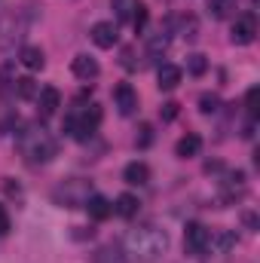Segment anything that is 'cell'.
I'll return each mask as SVG.
<instances>
[{"label": "cell", "mask_w": 260, "mask_h": 263, "mask_svg": "<svg viewBox=\"0 0 260 263\" xmlns=\"http://www.w3.org/2000/svg\"><path fill=\"white\" fill-rule=\"evenodd\" d=\"M138 3H141V0H110V6H114V15H117V22H132V15H135Z\"/></svg>", "instance_id": "obj_21"}, {"label": "cell", "mask_w": 260, "mask_h": 263, "mask_svg": "<svg viewBox=\"0 0 260 263\" xmlns=\"http://www.w3.org/2000/svg\"><path fill=\"white\" fill-rule=\"evenodd\" d=\"M120 40V28L114 22H95L92 25V43L101 46V49H114Z\"/></svg>", "instance_id": "obj_7"}, {"label": "cell", "mask_w": 260, "mask_h": 263, "mask_svg": "<svg viewBox=\"0 0 260 263\" xmlns=\"http://www.w3.org/2000/svg\"><path fill=\"white\" fill-rule=\"evenodd\" d=\"M123 181L132 184V187H144V184L150 181V168H147V162H129V165L123 168Z\"/></svg>", "instance_id": "obj_13"}, {"label": "cell", "mask_w": 260, "mask_h": 263, "mask_svg": "<svg viewBox=\"0 0 260 263\" xmlns=\"http://www.w3.org/2000/svg\"><path fill=\"white\" fill-rule=\"evenodd\" d=\"M257 98H260V89L257 86H251V89H248V95H245V107H248V114H251V120H254V117H257Z\"/></svg>", "instance_id": "obj_25"}, {"label": "cell", "mask_w": 260, "mask_h": 263, "mask_svg": "<svg viewBox=\"0 0 260 263\" xmlns=\"http://www.w3.org/2000/svg\"><path fill=\"white\" fill-rule=\"evenodd\" d=\"M169 248V236L165 230H159L156 223H138L132 227L123 239V251L129 260L138 263H156Z\"/></svg>", "instance_id": "obj_1"}, {"label": "cell", "mask_w": 260, "mask_h": 263, "mask_svg": "<svg viewBox=\"0 0 260 263\" xmlns=\"http://www.w3.org/2000/svg\"><path fill=\"white\" fill-rule=\"evenodd\" d=\"M18 150H22L28 165H46L59 153V144L43 126H28L18 135Z\"/></svg>", "instance_id": "obj_2"}, {"label": "cell", "mask_w": 260, "mask_h": 263, "mask_svg": "<svg viewBox=\"0 0 260 263\" xmlns=\"http://www.w3.org/2000/svg\"><path fill=\"white\" fill-rule=\"evenodd\" d=\"M199 110L208 117V114H217L220 110V95L217 92H202L199 95Z\"/></svg>", "instance_id": "obj_23"}, {"label": "cell", "mask_w": 260, "mask_h": 263, "mask_svg": "<svg viewBox=\"0 0 260 263\" xmlns=\"http://www.w3.org/2000/svg\"><path fill=\"white\" fill-rule=\"evenodd\" d=\"M15 37H22V25L15 15H0V46H9Z\"/></svg>", "instance_id": "obj_14"}, {"label": "cell", "mask_w": 260, "mask_h": 263, "mask_svg": "<svg viewBox=\"0 0 260 263\" xmlns=\"http://www.w3.org/2000/svg\"><path fill=\"white\" fill-rule=\"evenodd\" d=\"M181 77H184V70L178 65H159V70H156V83H159V89H165V92L178 89Z\"/></svg>", "instance_id": "obj_12"}, {"label": "cell", "mask_w": 260, "mask_h": 263, "mask_svg": "<svg viewBox=\"0 0 260 263\" xmlns=\"http://www.w3.org/2000/svg\"><path fill=\"white\" fill-rule=\"evenodd\" d=\"M89 196H92V181L86 178H67L52 190V202L62 208H83Z\"/></svg>", "instance_id": "obj_3"}, {"label": "cell", "mask_w": 260, "mask_h": 263, "mask_svg": "<svg viewBox=\"0 0 260 263\" xmlns=\"http://www.w3.org/2000/svg\"><path fill=\"white\" fill-rule=\"evenodd\" d=\"M205 9L211 18H230L239 9V0H205Z\"/></svg>", "instance_id": "obj_16"}, {"label": "cell", "mask_w": 260, "mask_h": 263, "mask_svg": "<svg viewBox=\"0 0 260 263\" xmlns=\"http://www.w3.org/2000/svg\"><path fill=\"white\" fill-rule=\"evenodd\" d=\"M86 211H89V217L92 220H104V217H110V211H114V202L104 196H98V193H92V196L86 199V205H83Z\"/></svg>", "instance_id": "obj_11"}, {"label": "cell", "mask_w": 260, "mask_h": 263, "mask_svg": "<svg viewBox=\"0 0 260 263\" xmlns=\"http://www.w3.org/2000/svg\"><path fill=\"white\" fill-rule=\"evenodd\" d=\"M9 233V214H6V208L0 205V236H6Z\"/></svg>", "instance_id": "obj_29"}, {"label": "cell", "mask_w": 260, "mask_h": 263, "mask_svg": "<svg viewBox=\"0 0 260 263\" xmlns=\"http://www.w3.org/2000/svg\"><path fill=\"white\" fill-rule=\"evenodd\" d=\"M138 132H141V135L135 138V144H138V147H150V141H153V129H150V126L144 123V126H141Z\"/></svg>", "instance_id": "obj_27"}, {"label": "cell", "mask_w": 260, "mask_h": 263, "mask_svg": "<svg viewBox=\"0 0 260 263\" xmlns=\"http://www.w3.org/2000/svg\"><path fill=\"white\" fill-rule=\"evenodd\" d=\"M114 101H117L120 114L129 117V114H135V107H138V92L132 89L129 83H120V86L114 89Z\"/></svg>", "instance_id": "obj_8"}, {"label": "cell", "mask_w": 260, "mask_h": 263, "mask_svg": "<svg viewBox=\"0 0 260 263\" xmlns=\"http://www.w3.org/2000/svg\"><path fill=\"white\" fill-rule=\"evenodd\" d=\"M187 70H190L193 77H202V73L208 70V62H205V55H199V52H193V55L187 59Z\"/></svg>", "instance_id": "obj_24"}, {"label": "cell", "mask_w": 260, "mask_h": 263, "mask_svg": "<svg viewBox=\"0 0 260 263\" xmlns=\"http://www.w3.org/2000/svg\"><path fill=\"white\" fill-rule=\"evenodd\" d=\"M199 150H202V138H199V135H184V138L178 141V147H175V153H178L181 159L199 156Z\"/></svg>", "instance_id": "obj_18"}, {"label": "cell", "mask_w": 260, "mask_h": 263, "mask_svg": "<svg viewBox=\"0 0 260 263\" xmlns=\"http://www.w3.org/2000/svg\"><path fill=\"white\" fill-rule=\"evenodd\" d=\"M98 126H101V107H98V104H89V107H83L80 114H70L65 120V132L73 135L77 141H89Z\"/></svg>", "instance_id": "obj_4"}, {"label": "cell", "mask_w": 260, "mask_h": 263, "mask_svg": "<svg viewBox=\"0 0 260 263\" xmlns=\"http://www.w3.org/2000/svg\"><path fill=\"white\" fill-rule=\"evenodd\" d=\"M92 263H129V257H126V251L120 245H101L92 254Z\"/></svg>", "instance_id": "obj_15"}, {"label": "cell", "mask_w": 260, "mask_h": 263, "mask_svg": "<svg viewBox=\"0 0 260 263\" xmlns=\"http://www.w3.org/2000/svg\"><path fill=\"white\" fill-rule=\"evenodd\" d=\"M70 70H73V77H80V80H95L98 77V62L92 59V55H86V52H80L73 62H70Z\"/></svg>", "instance_id": "obj_10"}, {"label": "cell", "mask_w": 260, "mask_h": 263, "mask_svg": "<svg viewBox=\"0 0 260 263\" xmlns=\"http://www.w3.org/2000/svg\"><path fill=\"white\" fill-rule=\"evenodd\" d=\"M184 248H187V254H205L208 248H211V230L205 227V223H187V230H184Z\"/></svg>", "instance_id": "obj_5"}, {"label": "cell", "mask_w": 260, "mask_h": 263, "mask_svg": "<svg viewBox=\"0 0 260 263\" xmlns=\"http://www.w3.org/2000/svg\"><path fill=\"white\" fill-rule=\"evenodd\" d=\"M169 43H172L169 31H165V28H159L156 34H150V37H147V52H150V55L156 59V55H162V52L169 49Z\"/></svg>", "instance_id": "obj_19"}, {"label": "cell", "mask_w": 260, "mask_h": 263, "mask_svg": "<svg viewBox=\"0 0 260 263\" xmlns=\"http://www.w3.org/2000/svg\"><path fill=\"white\" fill-rule=\"evenodd\" d=\"M12 92L18 95V98H37V83L31 80V77H22V80H15V86H12Z\"/></svg>", "instance_id": "obj_22"}, {"label": "cell", "mask_w": 260, "mask_h": 263, "mask_svg": "<svg viewBox=\"0 0 260 263\" xmlns=\"http://www.w3.org/2000/svg\"><path fill=\"white\" fill-rule=\"evenodd\" d=\"M37 104H40V114H43V117H52V114L62 107V92H59L55 86H43V89L37 92Z\"/></svg>", "instance_id": "obj_9"}, {"label": "cell", "mask_w": 260, "mask_h": 263, "mask_svg": "<svg viewBox=\"0 0 260 263\" xmlns=\"http://www.w3.org/2000/svg\"><path fill=\"white\" fill-rule=\"evenodd\" d=\"M138 196H132V193H123V196H117V205H114V211L120 214V217H135L138 214Z\"/></svg>", "instance_id": "obj_20"}, {"label": "cell", "mask_w": 260, "mask_h": 263, "mask_svg": "<svg viewBox=\"0 0 260 263\" xmlns=\"http://www.w3.org/2000/svg\"><path fill=\"white\" fill-rule=\"evenodd\" d=\"M178 117V101H165L162 104V123H172Z\"/></svg>", "instance_id": "obj_28"}, {"label": "cell", "mask_w": 260, "mask_h": 263, "mask_svg": "<svg viewBox=\"0 0 260 263\" xmlns=\"http://www.w3.org/2000/svg\"><path fill=\"white\" fill-rule=\"evenodd\" d=\"M254 37H257V22H254V15H251V12H248V15H239L236 25H233V31H230V40H233L236 46H248V43H254Z\"/></svg>", "instance_id": "obj_6"}, {"label": "cell", "mask_w": 260, "mask_h": 263, "mask_svg": "<svg viewBox=\"0 0 260 263\" xmlns=\"http://www.w3.org/2000/svg\"><path fill=\"white\" fill-rule=\"evenodd\" d=\"M132 25H135L138 34L147 28V6H144V3H138V9H135V15H132Z\"/></svg>", "instance_id": "obj_26"}, {"label": "cell", "mask_w": 260, "mask_h": 263, "mask_svg": "<svg viewBox=\"0 0 260 263\" xmlns=\"http://www.w3.org/2000/svg\"><path fill=\"white\" fill-rule=\"evenodd\" d=\"M18 62L28 67V70H40V67L46 65V59H43V49H40V46H22Z\"/></svg>", "instance_id": "obj_17"}]
</instances>
